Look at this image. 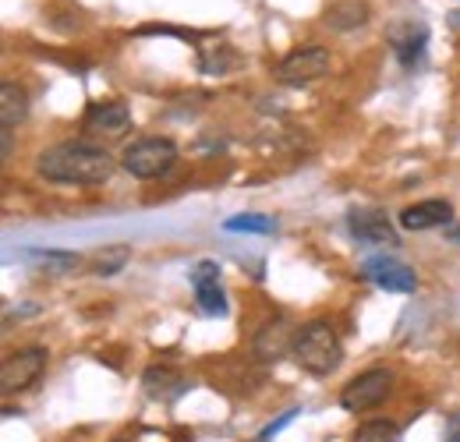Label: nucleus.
I'll list each match as a JSON object with an SVG mask.
<instances>
[{
    "label": "nucleus",
    "instance_id": "obj_24",
    "mask_svg": "<svg viewBox=\"0 0 460 442\" xmlns=\"http://www.w3.org/2000/svg\"><path fill=\"white\" fill-rule=\"evenodd\" d=\"M450 25H454V29H460V11H454V14H450Z\"/></svg>",
    "mask_w": 460,
    "mask_h": 442
},
{
    "label": "nucleus",
    "instance_id": "obj_19",
    "mask_svg": "<svg viewBox=\"0 0 460 442\" xmlns=\"http://www.w3.org/2000/svg\"><path fill=\"white\" fill-rule=\"evenodd\" d=\"M128 259H131V248L128 244H111V248H103L93 259V273L96 277H114V273H120L128 266Z\"/></svg>",
    "mask_w": 460,
    "mask_h": 442
},
{
    "label": "nucleus",
    "instance_id": "obj_5",
    "mask_svg": "<svg viewBox=\"0 0 460 442\" xmlns=\"http://www.w3.org/2000/svg\"><path fill=\"white\" fill-rule=\"evenodd\" d=\"M47 347H22L14 350L11 358H4L0 365V389L4 393H18V389H29L47 368Z\"/></svg>",
    "mask_w": 460,
    "mask_h": 442
},
{
    "label": "nucleus",
    "instance_id": "obj_12",
    "mask_svg": "<svg viewBox=\"0 0 460 442\" xmlns=\"http://www.w3.org/2000/svg\"><path fill=\"white\" fill-rule=\"evenodd\" d=\"M294 336H297V330H290L288 319H270L262 330L255 332V354L262 358V361H280L284 354H290L294 350Z\"/></svg>",
    "mask_w": 460,
    "mask_h": 442
},
{
    "label": "nucleus",
    "instance_id": "obj_1",
    "mask_svg": "<svg viewBox=\"0 0 460 442\" xmlns=\"http://www.w3.org/2000/svg\"><path fill=\"white\" fill-rule=\"evenodd\" d=\"M40 177L54 184H103L114 173V156L103 146H93L85 138L58 142L36 160Z\"/></svg>",
    "mask_w": 460,
    "mask_h": 442
},
{
    "label": "nucleus",
    "instance_id": "obj_7",
    "mask_svg": "<svg viewBox=\"0 0 460 442\" xmlns=\"http://www.w3.org/2000/svg\"><path fill=\"white\" fill-rule=\"evenodd\" d=\"M191 287H195V301L206 315H227V294L220 287V266L217 262H199L191 270Z\"/></svg>",
    "mask_w": 460,
    "mask_h": 442
},
{
    "label": "nucleus",
    "instance_id": "obj_25",
    "mask_svg": "<svg viewBox=\"0 0 460 442\" xmlns=\"http://www.w3.org/2000/svg\"><path fill=\"white\" fill-rule=\"evenodd\" d=\"M450 442H460V436H454V439H450Z\"/></svg>",
    "mask_w": 460,
    "mask_h": 442
},
{
    "label": "nucleus",
    "instance_id": "obj_18",
    "mask_svg": "<svg viewBox=\"0 0 460 442\" xmlns=\"http://www.w3.org/2000/svg\"><path fill=\"white\" fill-rule=\"evenodd\" d=\"M350 442H401V429L386 418H376V421H365L354 429Z\"/></svg>",
    "mask_w": 460,
    "mask_h": 442
},
{
    "label": "nucleus",
    "instance_id": "obj_8",
    "mask_svg": "<svg viewBox=\"0 0 460 442\" xmlns=\"http://www.w3.org/2000/svg\"><path fill=\"white\" fill-rule=\"evenodd\" d=\"M365 277L372 279L379 290H390V294H411V290L418 287L414 270L403 266L401 259H390V255L368 259V262H365Z\"/></svg>",
    "mask_w": 460,
    "mask_h": 442
},
{
    "label": "nucleus",
    "instance_id": "obj_17",
    "mask_svg": "<svg viewBox=\"0 0 460 442\" xmlns=\"http://www.w3.org/2000/svg\"><path fill=\"white\" fill-rule=\"evenodd\" d=\"M25 259L40 270V273H47V277H64V273H75L78 270V255H71V252H25Z\"/></svg>",
    "mask_w": 460,
    "mask_h": 442
},
{
    "label": "nucleus",
    "instance_id": "obj_10",
    "mask_svg": "<svg viewBox=\"0 0 460 442\" xmlns=\"http://www.w3.org/2000/svg\"><path fill=\"white\" fill-rule=\"evenodd\" d=\"M131 124V110L124 100H107V103H89V110L82 117V128L89 135H120Z\"/></svg>",
    "mask_w": 460,
    "mask_h": 442
},
{
    "label": "nucleus",
    "instance_id": "obj_9",
    "mask_svg": "<svg viewBox=\"0 0 460 442\" xmlns=\"http://www.w3.org/2000/svg\"><path fill=\"white\" fill-rule=\"evenodd\" d=\"M347 223H350V234L361 244H401L394 223L383 209H350Z\"/></svg>",
    "mask_w": 460,
    "mask_h": 442
},
{
    "label": "nucleus",
    "instance_id": "obj_21",
    "mask_svg": "<svg viewBox=\"0 0 460 442\" xmlns=\"http://www.w3.org/2000/svg\"><path fill=\"white\" fill-rule=\"evenodd\" d=\"M294 414H297V411H288V414H284L280 421H273V425H270V429H266V432L259 436V442H270V439H273V436H277V432H280V429L288 425V421H290V418H294Z\"/></svg>",
    "mask_w": 460,
    "mask_h": 442
},
{
    "label": "nucleus",
    "instance_id": "obj_16",
    "mask_svg": "<svg viewBox=\"0 0 460 442\" xmlns=\"http://www.w3.org/2000/svg\"><path fill=\"white\" fill-rule=\"evenodd\" d=\"M25 113H29V96H25V89L14 85V82H4V85H0V124L11 131L14 124L25 120Z\"/></svg>",
    "mask_w": 460,
    "mask_h": 442
},
{
    "label": "nucleus",
    "instance_id": "obj_14",
    "mask_svg": "<svg viewBox=\"0 0 460 442\" xmlns=\"http://www.w3.org/2000/svg\"><path fill=\"white\" fill-rule=\"evenodd\" d=\"M368 18H372V7H368L365 0H333V4L323 11V22H326L333 32L361 29Z\"/></svg>",
    "mask_w": 460,
    "mask_h": 442
},
{
    "label": "nucleus",
    "instance_id": "obj_3",
    "mask_svg": "<svg viewBox=\"0 0 460 442\" xmlns=\"http://www.w3.org/2000/svg\"><path fill=\"white\" fill-rule=\"evenodd\" d=\"M173 164H177V146L171 138H135L120 153V166L138 181H156Z\"/></svg>",
    "mask_w": 460,
    "mask_h": 442
},
{
    "label": "nucleus",
    "instance_id": "obj_13",
    "mask_svg": "<svg viewBox=\"0 0 460 442\" xmlns=\"http://www.w3.org/2000/svg\"><path fill=\"white\" fill-rule=\"evenodd\" d=\"M450 220H454V206L447 199H425L401 213L403 230H432V226H447Z\"/></svg>",
    "mask_w": 460,
    "mask_h": 442
},
{
    "label": "nucleus",
    "instance_id": "obj_2",
    "mask_svg": "<svg viewBox=\"0 0 460 442\" xmlns=\"http://www.w3.org/2000/svg\"><path fill=\"white\" fill-rule=\"evenodd\" d=\"M294 361L312 372V376H330L337 372V365L344 361V347H341V336L337 330L326 323V319H315V323H305L297 336H294Z\"/></svg>",
    "mask_w": 460,
    "mask_h": 442
},
{
    "label": "nucleus",
    "instance_id": "obj_22",
    "mask_svg": "<svg viewBox=\"0 0 460 442\" xmlns=\"http://www.w3.org/2000/svg\"><path fill=\"white\" fill-rule=\"evenodd\" d=\"M0 135H4V160H11V131H7V128H4V131H0Z\"/></svg>",
    "mask_w": 460,
    "mask_h": 442
},
{
    "label": "nucleus",
    "instance_id": "obj_4",
    "mask_svg": "<svg viewBox=\"0 0 460 442\" xmlns=\"http://www.w3.org/2000/svg\"><path fill=\"white\" fill-rule=\"evenodd\" d=\"M390 389H394V372H386V368H368V372L354 376L344 386L341 407L350 411V414H365V411L379 407V403L390 396Z\"/></svg>",
    "mask_w": 460,
    "mask_h": 442
},
{
    "label": "nucleus",
    "instance_id": "obj_15",
    "mask_svg": "<svg viewBox=\"0 0 460 442\" xmlns=\"http://www.w3.org/2000/svg\"><path fill=\"white\" fill-rule=\"evenodd\" d=\"M142 386H146V393H149L153 400L171 403V400H177V396L188 389V383H184L181 372H173V368H167V365H153V368H146Z\"/></svg>",
    "mask_w": 460,
    "mask_h": 442
},
{
    "label": "nucleus",
    "instance_id": "obj_26",
    "mask_svg": "<svg viewBox=\"0 0 460 442\" xmlns=\"http://www.w3.org/2000/svg\"><path fill=\"white\" fill-rule=\"evenodd\" d=\"M114 442H128V439H114Z\"/></svg>",
    "mask_w": 460,
    "mask_h": 442
},
{
    "label": "nucleus",
    "instance_id": "obj_6",
    "mask_svg": "<svg viewBox=\"0 0 460 442\" xmlns=\"http://www.w3.org/2000/svg\"><path fill=\"white\" fill-rule=\"evenodd\" d=\"M330 64H333L330 50H323V47H301V50L284 57L273 75H277L280 85H308V82L323 78L330 71Z\"/></svg>",
    "mask_w": 460,
    "mask_h": 442
},
{
    "label": "nucleus",
    "instance_id": "obj_23",
    "mask_svg": "<svg viewBox=\"0 0 460 442\" xmlns=\"http://www.w3.org/2000/svg\"><path fill=\"white\" fill-rule=\"evenodd\" d=\"M450 241H454V244H460V223H457V226H450Z\"/></svg>",
    "mask_w": 460,
    "mask_h": 442
},
{
    "label": "nucleus",
    "instance_id": "obj_20",
    "mask_svg": "<svg viewBox=\"0 0 460 442\" xmlns=\"http://www.w3.org/2000/svg\"><path fill=\"white\" fill-rule=\"evenodd\" d=\"M224 230H230V234H273L277 220L273 217H259V213H244V217H230L224 223Z\"/></svg>",
    "mask_w": 460,
    "mask_h": 442
},
{
    "label": "nucleus",
    "instance_id": "obj_11",
    "mask_svg": "<svg viewBox=\"0 0 460 442\" xmlns=\"http://www.w3.org/2000/svg\"><path fill=\"white\" fill-rule=\"evenodd\" d=\"M386 40H390L394 54L401 57L403 67H414V60L421 57L425 43H429V29H425L421 22H414V18H407V22H397V25H390Z\"/></svg>",
    "mask_w": 460,
    "mask_h": 442
}]
</instances>
